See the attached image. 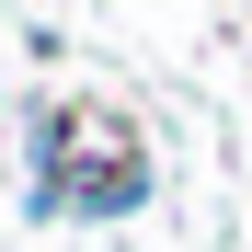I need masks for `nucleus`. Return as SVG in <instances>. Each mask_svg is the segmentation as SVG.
<instances>
[{
	"label": "nucleus",
	"instance_id": "nucleus-1",
	"mask_svg": "<svg viewBox=\"0 0 252 252\" xmlns=\"http://www.w3.org/2000/svg\"><path fill=\"white\" fill-rule=\"evenodd\" d=\"M69 206H80V218H138V206H149V160L138 149H126V160H92V172L69 184Z\"/></svg>",
	"mask_w": 252,
	"mask_h": 252
}]
</instances>
